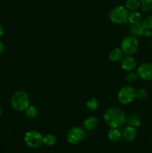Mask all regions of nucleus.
Here are the masks:
<instances>
[{
  "instance_id": "nucleus-4",
  "label": "nucleus",
  "mask_w": 152,
  "mask_h": 153,
  "mask_svg": "<svg viewBox=\"0 0 152 153\" xmlns=\"http://www.w3.org/2000/svg\"><path fill=\"white\" fill-rule=\"evenodd\" d=\"M139 49V41L134 35L125 37L121 43V49L126 55H132L137 52Z\"/></svg>"
},
{
  "instance_id": "nucleus-12",
  "label": "nucleus",
  "mask_w": 152,
  "mask_h": 153,
  "mask_svg": "<svg viewBox=\"0 0 152 153\" xmlns=\"http://www.w3.org/2000/svg\"><path fill=\"white\" fill-rule=\"evenodd\" d=\"M122 133L118 128H111L107 133V137L111 143H117L121 138Z\"/></svg>"
},
{
  "instance_id": "nucleus-3",
  "label": "nucleus",
  "mask_w": 152,
  "mask_h": 153,
  "mask_svg": "<svg viewBox=\"0 0 152 153\" xmlns=\"http://www.w3.org/2000/svg\"><path fill=\"white\" fill-rule=\"evenodd\" d=\"M128 10L126 7L122 5H118L113 7L110 12L109 17L113 23L116 25H122L128 22Z\"/></svg>"
},
{
  "instance_id": "nucleus-2",
  "label": "nucleus",
  "mask_w": 152,
  "mask_h": 153,
  "mask_svg": "<svg viewBox=\"0 0 152 153\" xmlns=\"http://www.w3.org/2000/svg\"><path fill=\"white\" fill-rule=\"evenodd\" d=\"M10 104L12 108L16 111H23L29 105V96L25 91H16L12 96Z\"/></svg>"
},
{
  "instance_id": "nucleus-31",
  "label": "nucleus",
  "mask_w": 152,
  "mask_h": 153,
  "mask_svg": "<svg viewBox=\"0 0 152 153\" xmlns=\"http://www.w3.org/2000/svg\"><path fill=\"white\" fill-rule=\"evenodd\" d=\"M151 144H152V140H151Z\"/></svg>"
},
{
  "instance_id": "nucleus-7",
  "label": "nucleus",
  "mask_w": 152,
  "mask_h": 153,
  "mask_svg": "<svg viewBox=\"0 0 152 153\" xmlns=\"http://www.w3.org/2000/svg\"><path fill=\"white\" fill-rule=\"evenodd\" d=\"M86 137V131L78 126L73 127L67 133V140L73 145L78 144Z\"/></svg>"
},
{
  "instance_id": "nucleus-13",
  "label": "nucleus",
  "mask_w": 152,
  "mask_h": 153,
  "mask_svg": "<svg viewBox=\"0 0 152 153\" xmlns=\"http://www.w3.org/2000/svg\"><path fill=\"white\" fill-rule=\"evenodd\" d=\"M124 52H122V50L119 48H116V49H113V50L110 52V55H109V58H110V61H113V62H117L122 60V58H123Z\"/></svg>"
},
{
  "instance_id": "nucleus-27",
  "label": "nucleus",
  "mask_w": 152,
  "mask_h": 153,
  "mask_svg": "<svg viewBox=\"0 0 152 153\" xmlns=\"http://www.w3.org/2000/svg\"><path fill=\"white\" fill-rule=\"evenodd\" d=\"M4 44H3V43H1V42L0 41V55H1V54L4 52Z\"/></svg>"
},
{
  "instance_id": "nucleus-8",
  "label": "nucleus",
  "mask_w": 152,
  "mask_h": 153,
  "mask_svg": "<svg viewBox=\"0 0 152 153\" xmlns=\"http://www.w3.org/2000/svg\"><path fill=\"white\" fill-rule=\"evenodd\" d=\"M139 78L145 81H152V64L145 62L140 64L137 71Z\"/></svg>"
},
{
  "instance_id": "nucleus-10",
  "label": "nucleus",
  "mask_w": 152,
  "mask_h": 153,
  "mask_svg": "<svg viewBox=\"0 0 152 153\" xmlns=\"http://www.w3.org/2000/svg\"><path fill=\"white\" fill-rule=\"evenodd\" d=\"M137 135V131L135 127L128 126L122 131V136L127 141H132L136 138Z\"/></svg>"
},
{
  "instance_id": "nucleus-30",
  "label": "nucleus",
  "mask_w": 152,
  "mask_h": 153,
  "mask_svg": "<svg viewBox=\"0 0 152 153\" xmlns=\"http://www.w3.org/2000/svg\"><path fill=\"white\" fill-rule=\"evenodd\" d=\"M151 11L152 12V3L151 4Z\"/></svg>"
},
{
  "instance_id": "nucleus-19",
  "label": "nucleus",
  "mask_w": 152,
  "mask_h": 153,
  "mask_svg": "<svg viewBox=\"0 0 152 153\" xmlns=\"http://www.w3.org/2000/svg\"><path fill=\"white\" fill-rule=\"evenodd\" d=\"M142 25L144 29L152 30V16L151 15L146 16L144 19H142Z\"/></svg>"
},
{
  "instance_id": "nucleus-5",
  "label": "nucleus",
  "mask_w": 152,
  "mask_h": 153,
  "mask_svg": "<svg viewBox=\"0 0 152 153\" xmlns=\"http://www.w3.org/2000/svg\"><path fill=\"white\" fill-rule=\"evenodd\" d=\"M43 136L40 132L34 130L25 133L24 137V141L25 144L30 148H38L43 143Z\"/></svg>"
},
{
  "instance_id": "nucleus-28",
  "label": "nucleus",
  "mask_w": 152,
  "mask_h": 153,
  "mask_svg": "<svg viewBox=\"0 0 152 153\" xmlns=\"http://www.w3.org/2000/svg\"><path fill=\"white\" fill-rule=\"evenodd\" d=\"M2 34H3V27L2 25H1V24L0 23V37L2 36Z\"/></svg>"
},
{
  "instance_id": "nucleus-20",
  "label": "nucleus",
  "mask_w": 152,
  "mask_h": 153,
  "mask_svg": "<svg viewBox=\"0 0 152 153\" xmlns=\"http://www.w3.org/2000/svg\"><path fill=\"white\" fill-rule=\"evenodd\" d=\"M86 106L90 111H95L98 107V102L96 98L92 97L86 102Z\"/></svg>"
},
{
  "instance_id": "nucleus-6",
  "label": "nucleus",
  "mask_w": 152,
  "mask_h": 153,
  "mask_svg": "<svg viewBox=\"0 0 152 153\" xmlns=\"http://www.w3.org/2000/svg\"><path fill=\"white\" fill-rule=\"evenodd\" d=\"M118 100L122 105H128L132 102L136 98V90L133 87L125 86L118 93Z\"/></svg>"
},
{
  "instance_id": "nucleus-24",
  "label": "nucleus",
  "mask_w": 152,
  "mask_h": 153,
  "mask_svg": "<svg viewBox=\"0 0 152 153\" xmlns=\"http://www.w3.org/2000/svg\"><path fill=\"white\" fill-rule=\"evenodd\" d=\"M142 10L145 13H147L151 11V5H142Z\"/></svg>"
},
{
  "instance_id": "nucleus-15",
  "label": "nucleus",
  "mask_w": 152,
  "mask_h": 153,
  "mask_svg": "<svg viewBox=\"0 0 152 153\" xmlns=\"http://www.w3.org/2000/svg\"><path fill=\"white\" fill-rule=\"evenodd\" d=\"M130 31L134 36H142L143 32H144V28L141 23L137 24H131L130 25Z\"/></svg>"
},
{
  "instance_id": "nucleus-16",
  "label": "nucleus",
  "mask_w": 152,
  "mask_h": 153,
  "mask_svg": "<svg viewBox=\"0 0 152 153\" xmlns=\"http://www.w3.org/2000/svg\"><path fill=\"white\" fill-rule=\"evenodd\" d=\"M141 5L139 0H126L125 1V7L127 10L134 11L137 10Z\"/></svg>"
},
{
  "instance_id": "nucleus-21",
  "label": "nucleus",
  "mask_w": 152,
  "mask_h": 153,
  "mask_svg": "<svg viewBox=\"0 0 152 153\" xmlns=\"http://www.w3.org/2000/svg\"><path fill=\"white\" fill-rule=\"evenodd\" d=\"M148 94L146 91L143 88H139V89L136 91V98L139 100H144L147 98Z\"/></svg>"
},
{
  "instance_id": "nucleus-18",
  "label": "nucleus",
  "mask_w": 152,
  "mask_h": 153,
  "mask_svg": "<svg viewBox=\"0 0 152 153\" xmlns=\"http://www.w3.org/2000/svg\"><path fill=\"white\" fill-rule=\"evenodd\" d=\"M43 143L46 145L47 146H52L55 144L57 141V138L54 134H47L45 136H43Z\"/></svg>"
},
{
  "instance_id": "nucleus-9",
  "label": "nucleus",
  "mask_w": 152,
  "mask_h": 153,
  "mask_svg": "<svg viewBox=\"0 0 152 153\" xmlns=\"http://www.w3.org/2000/svg\"><path fill=\"white\" fill-rule=\"evenodd\" d=\"M137 62L136 60L131 55L124 56L121 60V67L127 72H131L136 68Z\"/></svg>"
},
{
  "instance_id": "nucleus-22",
  "label": "nucleus",
  "mask_w": 152,
  "mask_h": 153,
  "mask_svg": "<svg viewBox=\"0 0 152 153\" xmlns=\"http://www.w3.org/2000/svg\"><path fill=\"white\" fill-rule=\"evenodd\" d=\"M139 79V76L137 75V73H134V72H129L128 75L126 76V80L127 82H129V83L133 84L135 83Z\"/></svg>"
},
{
  "instance_id": "nucleus-29",
  "label": "nucleus",
  "mask_w": 152,
  "mask_h": 153,
  "mask_svg": "<svg viewBox=\"0 0 152 153\" xmlns=\"http://www.w3.org/2000/svg\"><path fill=\"white\" fill-rule=\"evenodd\" d=\"M1 113H2V109H1V106H0V116H1Z\"/></svg>"
},
{
  "instance_id": "nucleus-11",
  "label": "nucleus",
  "mask_w": 152,
  "mask_h": 153,
  "mask_svg": "<svg viewBox=\"0 0 152 153\" xmlns=\"http://www.w3.org/2000/svg\"><path fill=\"white\" fill-rule=\"evenodd\" d=\"M98 123V120L95 117H89L86 118L83 122V128L86 131H92L96 128Z\"/></svg>"
},
{
  "instance_id": "nucleus-32",
  "label": "nucleus",
  "mask_w": 152,
  "mask_h": 153,
  "mask_svg": "<svg viewBox=\"0 0 152 153\" xmlns=\"http://www.w3.org/2000/svg\"><path fill=\"white\" fill-rule=\"evenodd\" d=\"M151 123H152V120H151Z\"/></svg>"
},
{
  "instance_id": "nucleus-14",
  "label": "nucleus",
  "mask_w": 152,
  "mask_h": 153,
  "mask_svg": "<svg viewBox=\"0 0 152 153\" xmlns=\"http://www.w3.org/2000/svg\"><path fill=\"white\" fill-rule=\"evenodd\" d=\"M142 22V15L139 12L134 10L128 15V22L130 24L141 23Z\"/></svg>"
},
{
  "instance_id": "nucleus-1",
  "label": "nucleus",
  "mask_w": 152,
  "mask_h": 153,
  "mask_svg": "<svg viewBox=\"0 0 152 153\" xmlns=\"http://www.w3.org/2000/svg\"><path fill=\"white\" fill-rule=\"evenodd\" d=\"M104 120L110 128H119L125 124L126 115L118 108H110L104 112Z\"/></svg>"
},
{
  "instance_id": "nucleus-26",
  "label": "nucleus",
  "mask_w": 152,
  "mask_h": 153,
  "mask_svg": "<svg viewBox=\"0 0 152 153\" xmlns=\"http://www.w3.org/2000/svg\"><path fill=\"white\" fill-rule=\"evenodd\" d=\"M143 35L145 37H151L152 35L151 30L148 29H144V32H143Z\"/></svg>"
},
{
  "instance_id": "nucleus-25",
  "label": "nucleus",
  "mask_w": 152,
  "mask_h": 153,
  "mask_svg": "<svg viewBox=\"0 0 152 153\" xmlns=\"http://www.w3.org/2000/svg\"><path fill=\"white\" fill-rule=\"evenodd\" d=\"M142 5H151L152 3V0H139Z\"/></svg>"
},
{
  "instance_id": "nucleus-17",
  "label": "nucleus",
  "mask_w": 152,
  "mask_h": 153,
  "mask_svg": "<svg viewBox=\"0 0 152 153\" xmlns=\"http://www.w3.org/2000/svg\"><path fill=\"white\" fill-rule=\"evenodd\" d=\"M25 114L28 117L34 119L38 116L39 111L37 108L34 105H28V108L25 110Z\"/></svg>"
},
{
  "instance_id": "nucleus-23",
  "label": "nucleus",
  "mask_w": 152,
  "mask_h": 153,
  "mask_svg": "<svg viewBox=\"0 0 152 153\" xmlns=\"http://www.w3.org/2000/svg\"><path fill=\"white\" fill-rule=\"evenodd\" d=\"M128 124L131 126L136 128L140 125V121L139 118L136 117H131V118H129V120H128Z\"/></svg>"
}]
</instances>
